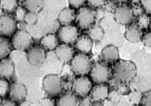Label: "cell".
Wrapping results in <instances>:
<instances>
[{
  "mask_svg": "<svg viewBox=\"0 0 151 106\" xmlns=\"http://www.w3.org/2000/svg\"><path fill=\"white\" fill-rule=\"evenodd\" d=\"M41 44L44 49L48 50H54L58 46V37L54 34H49L42 38Z\"/></svg>",
  "mask_w": 151,
  "mask_h": 106,
  "instance_id": "cell-20",
  "label": "cell"
},
{
  "mask_svg": "<svg viewBox=\"0 0 151 106\" xmlns=\"http://www.w3.org/2000/svg\"><path fill=\"white\" fill-rule=\"evenodd\" d=\"M108 96L107 87L104 84H100L96 86L93 88L90 98L91 100L98 102L105 99Z\"/></svg>",
  "mask_w": 151,
  "mask_h": 106,
  "instance_id": "cell-17",
  "label": "cell"
},
{
  "mask_svg": "<svg viewBox=\"0 0 151 106\" xmlns=\"http://www.w3.org/2000/svg\"><path fill=\"white\" fill-rule=\"evenodd\" d=\"M55 54L62 62L68 63L73 59V50L67 44H63L57 47Z\"/></svg>",
  "mask_w": 151,
  "mask_h": 106,
  "instance_id": "cell-13",
  "label": "cell"
},
{
  "mask_svg": "<svg viewBox=\"0 0 151 106\" xmlns=\"http://www.w3.org/2000/svg\"><path fill=\"white\" fill-rule=\"evenodd\" d=\"M20 106H31L27 102H22Z\"/></svg>",
  "mask_w": 151,
  "mask_h": 106,
  "instance_id": "cell-39",
  "label": "cell"
},
{
  "mask_svg": "<svg viewBox=\"0 0 151 106\" xmlns=\"http://www.w3.org/2000/svg\"><path fill=\"white\" fill-rule=\"evenodd\" d=\"M110 97L111 99L113 101H117L119 99V97H118L117 93L116 92H113L111 93Z\"/></svg>",
  "mask_w": 151,
  "mask_h": 106,
  "instance_id": "cell-38",
  "label": "cell"
},
{
  "mask_svg": "<svg viewBox=\"0 0 151 106\" xmlns=\"http://www.w3.org/2000/svg\"><path fill=\"white\" fill-rule=\"evenodd\" d=\"M134 12L130 7L120 6L116 9L114 17L116 21L122 25H128L132 22L134 17Z\"/></svg>",
  "mask_w": 151,
  "mask_h": 106,
  "instance_id": "cell-9",
  "label": "cell"
},
{
  "mask_svg": "<svg viewBox=\"0 0 151 106\" xmlns=\"http://www.w3.org/2000/svg\"><path fill=\"white\" fill-rule=\"evenodd\" d=\"M26 54L29 63L33 65H41L46 60V55L45 50L40 46H36L30 48Z\"/></svg>",
  "mask_w": 151,
  "mask_h": 106,
  "instance_id": "cell-10",
  "label": "cell"
},
{
  "mask_svg": "<svg viewBox=\"0 0 151 106\" xmlns=\"http://www.w3.org/2000/svg\"><path fill=\"white\" fill-rule=\"evenodd\" d=\"M16 20L9 14H4L0 16V33L6 36H10L16 32L17 28Z\"/></svg>",
  "mask_w": 151,
  "mask_h": 106,
  "instance_id": "cell-6",
  "label": "cell"
},
{
  "mask_svg": "<svg viewBox=\"0 0 151 106\" xmlns=\"http://www.w3.org/2000/svg\"><path fill=\"white\" fill-rule=\"evenodd\" d=\"M11 43L16 50L24 51L31 47L33 41L29 33L25 30H19L14 35Z\"/></svg>",
  "mask_w": 151,
  "mask_h": 106,
  "instance_id": "cell-3",
  "label": "cell"
},
{
  "mask_svg": "<svg viewBox=\"0 0 151 106\" xmlns=\"http://www.w3.org/2000/svg\"><path fill=\"white\" fill-rule=\"evenodd\" d=\"M76 18L75 11L70 8L65 9L59 14V22L63 26L70 25Z\"/></svg>",
  "mask_w": 151,
  "mask_h": 106,
  "instance_id": "cell-16",
  "label": "cell"
},
{
  "mask_svg": "<svg viewBox=\"0 0 151 106\" xmlns=\"http://www.w3.org/2000/svg\"><path fill=\"white\" fill-rule=\"evenodd\" d=\"M91 88V83L86 77H81L74 81L73 88L78 95L85 97L89 93Z\"/></svg>",
  "mask_w": 151,
  "mask_h": 106,
  "instance_id": "cell-12",
  "label": "cell"
},
{
  "mask_svg": "<svg viewBox=\"0 0 151 106\" xmlns=\"http://www.w3.org/2000/svg\"><path fill=\"white\" fill-rule=\"evenodd\" d=\"M14 73V66L12 60L4 58L0 61V78L10 79L13 76Z\"/></svg>",
  "mask_w": 151,
  "mask_h": 106,
  "instance_id": "cell-14",
  "label": "cell"
},
{
  "mask_svg": "<svg viewBox=\"0 0 151 106\" xmlns=\"http://www.w3.org/2000/svg\"><path fill=\"white\" fill-rule=\"evenodd\" d=\"M9 91L10 98L15 101L24 102L27 97V88L22 83H13L10 87Z\"/></svg>",
  "mask_w": 151,
  "mask_h": 106,
  "instance_id": "cell-11",
  "label": "cell"
},
{
  "mask_svg": "<svg viewBox=\"0 0 151 106\" xmlns=\"http://www.w3.org/2000/svg\"><path fill=\"white\" fill-rule=\"evenodd\" d=\"M114 1H116V2H126L128 0H114Z\"/></svg>",
  "mask_w": 151,
  "mask_h": 106,
  "instance_id": "cell-41",
  "label": "cell"
},
{
  "mask_svg": "<svg viewBox=\"0 0 151 106\" xmlns=\"http://www.w3.org/2000/svg\"><path fill=\"white\" fill-rule=\"evenodd\" d=\"M90 98L86 97L82 100L80 103L81 106H90Z\"/></svg>",
  "mask_w": 151,
  "mask_h": 106,
  "instance_id": "cell-37",
  "label": "cell"
},
{
  "mask_svg": "<svg viewBox=\"0 0 151 106\" xmlns=\"http://www.w3.org/2000/svg\"><path fill=\"white\" fill-rule=\"evenodd\" d=\"M14 18L16 21L19 22H23L26 14V11L24 9L21 7H17L15 10Z\"/></svg>",
  "mask_w": 151,
  "mask_h": 106,
  "instance_id": "cell-26",
  "label": "cell"
},
{
  "mask_svg": "<svg viewBox=\"0 0 151 106\" xmlns=\"http://www.w3.org/2000/svg\"><path fill=\"white\" fill-rule=\"evenodd\" d=\"M91 66V61L88 56L84 54H78L72 59L71 69L77 74L83 75L88 74Z\"/></svg>",
  "mask_w": 151,
  "mask_h": 106,
  "instance_id": "cell-2",
  "label": "cell"
},
{
  "mask_svg": "<svg viewBox=\"0 0 151 106\" xmlns=\"http://www.w3.org/2000/svg\"><path fill=\"white\" fill-rule=\"evenodd\" d=\"M41 106H55V104L52 100L50 98H45L40 101Z\"/></svg>",
  "mask_w": 151,
  "mask_h": 106,
  "instance_id": "cell-35",
  "label": "cell"
},
{
  "mask_svg": "<svg viewBox=\"0 0 151 106\" xmlns=\"http://www.w3.org/2000/svg\"><path fill=\"white\" fill-rule=\"evenodd\" d=\"M37 18L36 13L29 12L26 14L24 21L27 25H33L37 22Z\"/></svg>",
  "mask_w": 151,
  "mask_h": 106,
  "instance_id": "cell-28",
  "label": "cell"
},
{
  "mask_svg": "<svg viewBox=\"0 0 151 106\" xmlns=\"http://www.w3.org/2000/svg\"><path fill=\"white\" fill-rule=\"evenodd\" d=\"M150 23V19L147 15L142 14L139 16L137 25L141 29L147 28Z\"/></svg>",
  "mask_w": 151,
  "mask_h": 106,
  "instance_id": "cell-27",
  "label": "cell"
},
{
  "mask_svg": "<svg viewBox=\"0 0 151 106\" xmlns=\"http://www.w3.org/2000/svg\"><path fill=\"white\" fill-rule=\"evenodd\" d=\"M75 46L79 51L83 53L89 52L92 47V42L89 37L82 36L78 38L76 41Z\"/></svg>",
  "mask_w": 151,
  "mask_h": 106,
  "instance_id": "cell-18",
  "label": "cell"
},
{
  "mask_svg": "<svg viewBox=\"0 0 151 106\" xmlns=\"http://www.w3.org/2000/svg\"><path fill=\"white\" fill-rule=\"evenodd\" d=\"M1 98H0V105H1Z\"/></svg>",
  "mask_w": 151,
  "mask_h": 106,
  "instance_id": "cell-43",
  "label": "cell"
},
{
  "mask_svg": "<svg viewBox=\"0 0 151 106\" xmlns=\"http://www.w3.org/2000/svg\"><path fill=\"white\" fill-rule=\"evenodd\" d=\"M8 83L2 79H0V96H4L9 91Z\"/></svg>",
  "mask_w": 151,
  "mask_h": 106,
  "instance_id": "cell-29",
  "label": "cell"
},
{
  "mask_svg": "<svg viewBox=\"0 0 151 106\" xmlns=\"http://www.w3.org/2000/svg\"><path fill=\"white\" fill-rule=\"evenodd\" d=\"M91 106H104L103 105L101 104V103H94V104H93Z\"/></svg>",
  "mask_w": 151,
  "mask_h": 106,
  "instance_id": "cell-40",
  "label": "cell"
},
{
  "mask_svg": "<svg viewBox=\"0 0 151 106\" xmlns=\"http://www.w3.org/2000/svg\"><path fill=\"white\" fill-rule=\"evenodd\" d=\"M43 87L45 92L50 96H55L61 92L62 83L61 79L56 74H49L44 78Z\"/></svg>",
  "mask_w": 151,
  "mask_h": 106,
  "instance_id": "cell-4",
  "label": "cell"
},
{
  "mask_svg": "<svg viewBox=\"0 0 151 106\" xmlns=\"http://www.w3.org/2000/svg\"><path fill=\"white\" fill-rule=\"evenodd\" d=\"M78 36L77 28L75 26L68 25L64 26L60 29L58 37L60 41L68 45L75 42Z\"/></svg>",
  "mask_w": 151,
  "mask_h": 106,
  "instance_id": "cell-8",
  "label": "cell"
},
{
  "mask_svg": "<svg viewBox=\"0 0 151 106\" xmlns=\"http://www.w3.org/2000/svg\"><path fill=\"white\" fill-rule=\"evenodd\" d=\"M117 79L123 82H128L134 78L135 74L134 66L128 61H121L118 63L115 67Z\"/></svg>",
  "mask_w": 151,
  "mask_h": 106,
  "instance_id": "cell-1",
  "label": "cell"
},
{
  "mask_svg": "<svg viewBox=\"0 0 151 106\" xmlns=\"http://www.w3.org/2000/svg\"><path fill=\"white\" fill-rule=\"evenodd\" d=\"M102 57L103 59L108 62L115 61L118 59L119 52L116 47L110 46L107 47L102 52Z\"/></svg>",
  "mask_w": 151,
  "mask_h": 106,
  "instance_id": "cell-19",
  "label": "cell"
},
{
  "mask_svg": "<svg viewBox=\"0 0 151 106\" xmlns=\"http://www.w3.org/2000/svg\"><path fill=\"white\" fill-rule=\"evenodd\" d=\"M141 3L146 12L150 14L151 11V0H141Z\"/></svg>",
  "mask_w": 151,
  "mask_h": 106,
  "instance_id": "cell-33",
  "label": "cell"
},
{
  "mask_svg": "<svg viewBox=\"0 0 151 106\" xmlns=\"http://www.w3.org/2000/svg\"><path fill=\"white\" fill-rule=\"evenodd\" d=\"M0 106H17L13 101L10 100H5L1 103Z\"/></svg>",
  "mask_w": 151,
  "mask_h": 106,
  "instance_id": "cell-36",
  "label": "cell"
},
{
  "mask_svg": "<svg viewBox=\"0 0 151 106\" xmlns=\"http://www.w3.org/2000/svg\"><path fill=\"white\" fill-rule=\"evenodd\" d=\"M89 4L94 7H99L104 6L106 0H88Z\"/></svg>",
  "mask_w": 151,
  "mask_h": 106,
  "instance_id": "cell-30",
  "label": "cell"
},
{
  "mask_svg": "<svg viewBox=\"0 0 151 106\" xmlns=\"http://www.w3.org/2000/svg\"><path fill=\"white\" fill-rule=\"evenodd\" d=\"M141 29L137 24L131 25L126 31L125 37L127 40L133 43L139 42L142 37Z\"/></svg>",
  "mask_w": 151,
  "mask_h": 106,
  "instance_id": "cell-15",
  "label": "cell"
},
{
  "mask_svg": "<svg viewBox=\"0 0 151 106\" xmlns=\"http://www.w3.org/2000/svg\"><path fill=\"white\" fill-rule=\"evenodd\" d=\"M11 44L6 38L0 37V59L5 58L10 53Z\"/></svg>",
  "mask_w": 151,
  "mask_h": 106,
  "instance_id": "cell-23",
  "label": "cell"
},
{
  "mask_svg": "<svg viewBox=\"0 0 151 106\" xmlns=\"http://www.w3.org/2000/svg\"><path fill=\"white\" fill-rule=\"evenodd\" d=\"M151 92L147 93L143 97L142 100V105L143 106H151Z\"/></svg>",
  "mask_w": 151,
  "mask_h": 106,
  "instance_id": "cell-32",
  "label": "cell"
},
{
  "mask_svg": "<svg viewBox=\"0 0 151 106\" xmlns=\"http://www.w3.org/2000/svg\"><path fill=\"white\" fill-rule=\"evenodd\" d=\"M89 37L94 41H100L104 36V31L103 29L98 25H95L89 31Z\"/></svg>",
  "mask_w": 151,
  "mask_h": 106,
  "instance_id": "cell-24",
  "label": "cell"
},
{
  "mask_svg": "<svg viewBox=\"0 0 151 106\" xmlns=\"http://www.w3.org/2000/svg\"><path fill=\"white\" fill-rule=\"evenodd\" d=\"M57 106H78V100L74 94L67 93L59 98L57 103Z\"/></svg>",
  "mask_w": 151,
  "mask_h": 106,
  "instance_id": "cell-21",
  "label": "cell"
},
{
  "mask_svg": "<svg viewBox=\"0 0 151 106\" xmlns=\"http://www.w3.org/2000/svg\"><path fill=\"white\" fill-rule=\"evenodd\" d=\"M19 1L21 2H24L26 0H18Z\"/></svg>",
  "mask_w": 151,
  "mask_h": 106,
  "instance_id": "cell-42",
  "label": "cell"
},
{
  "mask_svg": "<svg viewBox=\"0 0 151 106\" xmlns=\"http://www.w3.org/2000/svg\"><path fill=\"white\" fill-rule=\"evenodd\" d=\"M69 3L73 7L78 8L81 7L86 2V0H68Z\"/></svg>",
  "mask_w": 151,
  "mask_h": 106,
  "instance_id": "cell-31",
  "label": "cell"
},
{
  "mask_svg": "<svg viewBox=\"0 0 151 106\" xmlns=\"http://www.w3.org/2000/svg\"><path fill=\"white\" fill-rule=\"evenodd\" d=\"M24 5L30 12L36 14L42 9L43 2V0H26L24 2Z\"/></svg>",
  "mask_w": 151,
  "mask_h": 106,
  "instance_id": "cell-22",
  "label": "cell"
},
{
  "mask_svg": "<svg viewBox=\"0 0 151 106\" xmlns=\"http://www.w3.org/2000/svg\"><path fill=\"white\" fill-rule=\"evenodd\" d=\"M17 7V0H0V8L5 12H12Z\"/></svg>",
  "mask_w": 151,
  "mask_h": 106,
  "instance_id": "cell-25",
  "label": "cell"
},
{
  "mask_svg": "<svg viewBox=\"0 0 151 106\" xmlns=\"http://www.w3.org/2000/svg\"><path fill=\"white\" fill-rule=\"evenodd\" d=\"M110 70L106 65L97 63L94 66L91 73L92 79L95 83H103L108 80L110 77Z\"/></svg>",
  "mask_w": 151,
  "mask_h": 106,
  "instance_id": "cell-7",
  "label": "cell"
},
{
  "mask_svg": "<svg viewBox=\"0 0 151 106\" xmlns=\"http://www.w3.org/2000/svg\"><path fill=\"white\" fill-rule=\"evenodd\" d=\"M143 42L146 46L150 47L151 46V35L150 32L145 35L143 39Z\"/></svg>",
  "mask_w": 151,
  "mask_h": 106,
  "instance_id": "cell-34",
  "label": "cell"
},
{
  "mask_svg": "<svg viewBox=\"0 0 151 106\" xmlns=\"http://www.w3.org/2000/svg\"><path fill=\"white\" fill-rule=\"evenodd\" d=\"M96 13L95 11L89 7L81 9L76 16L77 23L82 29L90 27L94 22Z\"/></svg>",
  "mask_w": 151,
  "mask_h": 106,
  "instance_id": "cell-5",
  "label": "cell"
}]
</instances>
